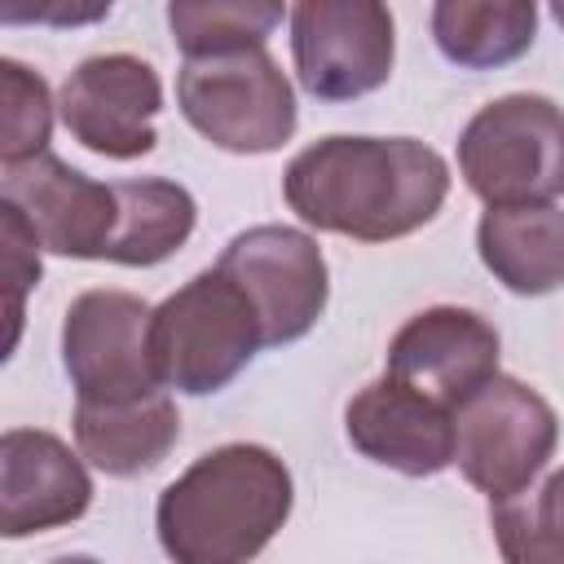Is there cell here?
<instances>
[{
	"label": "cell",
	"instance_id": "obj_1",
	"mask_svg": "<svg viewBox=\"0 0 564 564\" xmlns=\"http://www.w3.org/2000/svg\"><path fill=\"white\" fill-rule=\"evenodd\" d=\"M282 194L313 229L392 242L441 212L449 163L414 137H322L286 163Z\"/></svg>",
	"mask_w": 564,
	"mask_h": 564
},
{
	"label": "cell",
	"instance_id": "obj_2",
	"mask_svg": "<svg viewBox=\"0 0 564 564\" xmlns=\"http://www.w3.org/2000/svg\"><path fill=\"white\" fill-rule=\"evenodd\" d=\"M291 471L264 445H220L194 458L154 507L172 564H251L291 516Z\"/></svg>",
	"mask_w": 564,
	"mask_h": 564
},
{
	"label": "cell",
	"instance_id": "obj_3",
	"mask_svg": "<svg viewBox=\"0 0 564 564\" xmlns=\"http://www.w3.org/2000/svg\"><path fill=\"white\" fill-rule=\"evenodd\" d=\"M264 348V326L247 291L220 269H203L172 291L150 317V357L159 383L207 397L238 379V370Z\"/></svg>",
	"mask_w": 564,
	"mask_h": 564
},
{
	"label": "cell",
	"instance_id": "obj_4",
	"mask_svg": "<svg viewBox=\"0 0 564 564\" xmlns=\"http://www.w3.org/2000/svg\"><path fill=\"white\" fill-rule=\"evenodd\" d=\"M458 172L489 207H542L564 194V110L538 93L480 106L458 137Z\"/></svg>",
	"mask_w": 564,
	"mask_h": 564
},
{
	"label": "cell",
	"instance_id": "obj_5",
	"mask_svg": "<svg viewBox=\"0 0 564 564\" xmlns=\"http://www.w3.org/2000/svg\"><path fill=\"white\" fill-rule=\"evenodd\" d=\"M560 441V419L542 392L511 375H494L454 410V463L489 502H507L533 485Z\"/></svg>",
	"mask_w": 564,
	"mask_h": 564
},
{
	"label": "cell",
	"instance_id": "obj_6",
	"mask_svg": "<svg viewBox=\"0 0 564 564\" xmlns=\"http://www.w3.org/2000/svg\"><path fill=\"white\" fill-rule=\"evenodd\" d=\"M176 101L189 128L229 154H269L295 132V93L264 48L185 62Z\"/></svg>",
	"mask_w": 564,
	"mask_h": 564
},
{
	"label": "cell",
	"instance_id": "obj_7",
	"mask_svg": "<svg viewBox=\"0 0 564 564\" xmlns=\"http://www.w3.org/2000/svg\"><path fill=\"white\" fill-rule=\"evenodd\" d=\"M154 308L132 291H84L62 322V361L79 401L119 405L159 392L150 357Z\"/></svg>",
	"mask_w": 564,
	"mask_h": 564
},
{
	"label": "cell",
	"instance_id": "obj_8",
	"mask_svg": "<svg viewBox=\"0 0 564 564\" xmlns=\"http://www.w3.org/2000/svg\"><path fill=\"white\" fill-rule=\"evenodd\" d=\"M216 269L247 291L264 326V344L304 339L317 326L330 295L322 247L291 225H251L234 234Z\"/></svg>",
	"mask_w": 564,
	"mask_h": 564
},
{
	"label": "cell",
	"instance_id": "obj_9",
	"mask_svg": "<svg viewBox=\"0 0 564 564\" xmlns=\"http://www.w3.org/2000/svg\"><path fill=\"white\" fill-rule=\"evenodd\" d=\"M392 13L375 0H304L291 9V57L304 93L352 101L392 75Z\"/></svg>",
	"mask_w": 564,
	"mask_h": 564
},
{
	"label": "cell",
	"instance_id": "obj_10",
	"mask_svg": "<svg viewBox=\"0 0 564 564\" xmlns=\"http://www.w3.org/2000/svg\"><path fill=\"white\" fill-rule=\"evenodd\" d=\"M163 110L159 70L132 53H101L79 62L62 93L57 115L66 132L106 159H141L154 150V115Z\"/></svg>",
	"mask_w": 564,
	"mask_h": 564
},
{
	"label": "cell",
	"instance_id": "obj_11",
	"mask_svg": "<svg viewBox=\"0 0 564 564\" xmlns=\"http://www.w3.org/2000/svg\"><path fill=\"white\" fill-rule=\"evenodd\" d=\"M0 203H9L31 225L44 251L70 260H106L119 220L115 185L84 176L57 154H40L31 163L4 167Z\"/></svg>",
	"mask_w": 564,
	"mask_h": 564
},
{
	"label": "cell",
	"instance_id": "obj_12",
	"mask_svg": "<svg viewBox=\"0 0 564 564\" xmlns=\"http://www.w3.org/2000/svg\"><path fill=\"white\" fill-rule=\"evenodd\" d=\"M383 375L454 414L498 375V330L471 308H423L392 335Z\"/></svg>",
	"mask_w": 564,
	"mask_h": 564
},
{
	"label": "cell",
	"instance_id": "obj_13",
	"mask_svg": "<svg viewBox=\"0 0 564 564\" xmlns=\"http://www.w3.org/2000/svg\"><path fill=\"white\" fill-rule=\"evenodd\" d=\"M93 480L53 432L9 427L0 436V533L31 538L88 511Z\"/></svg>",
	"mask_w": 564,
	"mask_h": 564
},
{
	"label": "cell",
	"instance_id": "obj_14",
	"mask_svg": "<svg viewBox=\"0 0 564 564\" xmlns=\"http://www.w3.org/2000/svg\"><path fill=\"white\" fill-rule=\"evenodd\" d=\"M344 432L357 454L401 476H436L454 463V414L388 375L348 401Z\"/></svg>",
	"mask_w": 564,
	"mask_h": 564
},
{
	"label": "cell",
	"instance_id": "obj_15",
	"mask_svg": "<svg viewBox=\"0 0 564 564\" xmlns=\"http://www.w3.org/2000/svg\"><path fill=\"white\" fill-rule=\"evenodd\" d=\"M181 436V414L172 397L150 392L119 405L79 401L75 405V445L79 458H88L106 476H141L167 458V449Z\"/></svg>",
	"mask_w": 564,
	"mask_h": 564
},
{
	"label": "cell",
	"instance_id": "obj_16",
	"mask_svg": "<svg viewBox=\"0 0 564 564\" xmlns=\"http://www.w3.org/2000/svg\"><path fill=\"white\" fill-rule=\"evenodd\" d=\"M476 251L511 295H551L564 286V207H489Z\"/></svg>",
	"mask_w": 564,
	"mask_h": 564
},
{
	"label": "cell",
	"instance_id": "obj_17",
	"mask_svg": "<svg viewBox=\"0 0 564 564\" xmlns=\"http://www.w3.org/2000/svg\"><path fill=\"white\" fill-rule=\"evenodd\" d=\"M538 31L533 0H441L432 4L436 48L463 70H494L529 53Z\"/></svg>",
	"mask_w": 564,
	"mask_h": 564
},
{
	"label": "cell",
	"instance_id": "obj_18",
	"mask_svg": "<svg viewBox=\"0 0 564 564\" xmlns=\"http://www.w3.org/2000/svg\"><path fill=\"white\" fill-rule=\"evenodd\" d=\"M115 198H119V220L106 247L110 264H128V269L159 264L176 247H185V238L194 234L198 207H194V194L176 181H163V176L115 181Z\"/></svg>",
	"mask_w": 564,
	"mask_h": 564
},
{
	"label": "cell",
	"instance_id": "obj_19",
	"mask_svg": "<svg viewBox=\"0 0 564 564\" xmlns=\"http://www.w3.org/2000/svg\"><path fill=\"white\" fill-rule=\"evenodd\" d=\"M282 22V4L260 0H172L167 26L185 62L256 53Z\"/></svg>",
	"mask_w": 564,
	"mask_h": 564
},
{
	"label": "cell",
	"instance_id": "obj_20",
	"mask_svg": "<svg viewBox=\"0 0 564 564\" xmlns=\"http://www.w3.org/2000/svg\"><path fill=\"white\" fill-rule=\"evenodd\" d=\"M489 524L502 564H564V467L529 498L489 502Z\"/></svg>",
	"mask_w": 564,
	"mask_h": 564
},
{
	"label": "cell",
	"instance_id": "obj_21",
	"mask_svg": "<svg viewBox=\"0 0 564 564\" xmlns=\"http://www.w3.org/2000/svg\"><path fill=\"white\" fill-rule=\"evenodd\" d=\"M0 101H4V119H0V159H4V167L48 154L53 97H48L44 75L22 66L18 57H0Z\"/></svg>",
	"mask_w": 564,
	"mask_h": 564
},
{
	"label": "cell",
	"instance_id": "obj_22",
	"mask_svg": "<svg viewBox=\"0 0 564 564\" xmlns=\"http://www.w3.org/2000/svg\"><path fill=\"white\" fill-rule=\"evenodd\" d=\"M0 242H4V282H9V322H13L9 348H13L22 326V295L40 282V238L9 203H0Z\"/></svg>",
	"mask_w": 564,
	"mask_h": 564
},
{
	"label": "cell",
	"instance_id": "obj_23",
	"mask_svg": "<svg viewBox=\"0 0 564 564\" xmlns=\"http://www.w3.org/2000/svg\"><path fill=\"white\" fill-rule=\"evenodd\" d=\"M48 564H101V560H93V555H57Z\"/></svg>",
	"mask_w": 564,
	"mask_h": 564
},
{
	"label": "cell",
	"instance_id": "obj_24",
	"mask_svg": "<svg viewBox=\"0 0 564 564\" xmlns=\"http://www.w3.org/2000/svg\"><path fill=\"white\" fill-rule=\"evenodd\" d=\"M551 18H555V22L564 26V0H555V4H551Z\"/></svg>",
	"mask_w": 564,
	"mask_h": 564
}]
</instances>
